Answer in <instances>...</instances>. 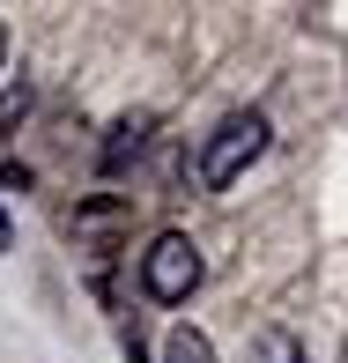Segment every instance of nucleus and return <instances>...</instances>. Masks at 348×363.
Listing matches in <instances>:
<instances>
[{"instance_id":"6e6552de","label":"nucleus","mask_w":348,"mask_h":363,"mask_svg":"<svg viewBox=\"0 0 348 363\" xmlns=\"http://www.w3.org/2000/svg\"><path fill=\"white\" fill-rule=\"evenodd\" d=\"M30 186V171H23V163H0V193H23Z\"/></svg>"},{"instance_id":"f257e3e1","label":"nucleus","mask_w":348,"mask_h":363,"mask_svg":"<svg viewBox=\"0 0 348 363\" xmlns=\"http://www.w3.org/2000/svg\"><path fill=\"white\" fill-rule=\"evenodd\" d=\"M267 141H274V126H267V111H230L223 126L201 141V163H193V178H201L208 193H223V186H237L245 171H252L259 156H267Z\"/></svg>"},{"instance_id":"9d476101","label":"nucleus","mask_w":348,"mask_h":363,"mask_svg":"<svg viewBox=\"0 0 348 363\" xmlns=\"http://www.w3.org/2000/svg\"><path fill=\"white\" fill-rule=\"evenodd\" d=\"M0 67H8V23H0Z\"/></svg>"},{"instance_id":"1a4fd4ad","label":"nucleus","mask_w":348,"mask_h":363,"mask_svg":"<svg viewBox=\"0 0 348 363\" xmlns=\"http://www.w3.org/2000/svg\"><path fill=\"white\" fill-rule=\"evenodd\" d=\"M0 252H15V223L8 216H0Z\"/></svg>"},{"instance_id":"0eeeda50","label":"nucleus","mask_w":348,"mask_h":363,"mask_svg":"<svg viewBox=\"0 0 348 363\" xmlns=\"http://www.w3.org/2000/svg\"><path fill=\"white\" fill-rule=\"evenodd\" d=\"M30 119V82H15V89H0V126H23Z\"/></svg>"},{"instance_id":"7ed1b4c3","label":"nucleus","mask_w":348,"mask_h":363,"mask_svg":"<svg viewBox=\"0 0 348 363\" xmlns=\"http://www.w3.org/2000/svg\"><path fill=\"white\" fill-rule=\"evenodd\" d=\"M252 363H311V356H304V341H296L289 326H259L252 334Z\"/></svg>"},{"instance_id":"39448f33","label":"nucleus","mask_w":348,"mask_h":363,"mask_svg":"<svg viewBox=\"0 0 348 363\" xmlns=\"http://www.w3.org/2000/svg\"><path fill=\"white\" fill-rule=\"evenodd\" d=\"M126 223V201H89V208H74V238H104V230H119Z\"/></svg>"},{"instance_id":"20e7f679","label":"nucleus","mask_w":348,"mask_h":363,"mask_svg":"<svg viewBox=\"0 0 348 363\" xmlns=\"http://www.w3.org/2000/svg\"><path fill=\"white\" fill-rule=\"evenodd\" d=\"M163 363H215V341L201 326H171V341H163Z\"/></svg>"},{"instance_id":"f03ea898","label":"nucleus","mask_w":348,"mask_h":363,"mask_svg":"<svg viewBox=\"0 0 348 363\" xmlns=\"http://www.w3.org/2000/svg\"><path fill=\"white\" fill-rule=\"evenodd\" d=\"M201 274H208V259H201V245H193L186 230H156V238H148V252H141L148 304H186V296L201 289Z\"/></svg>"},{"instance_id":"423d86ee","label":"nucleus","mask_w":348,"mask_h":363,"mask_svg":"<svg viewBox=\"0 0 348 363\" xmlns=\"http://www.w3.org/2000/svg\"><path fill=\"white\" fill-rule=\"evenodd\" d=\"M141 141H148V119H119L111 141H104V171H119L126 156H141Z\"/></svg>"}]
</instances>
